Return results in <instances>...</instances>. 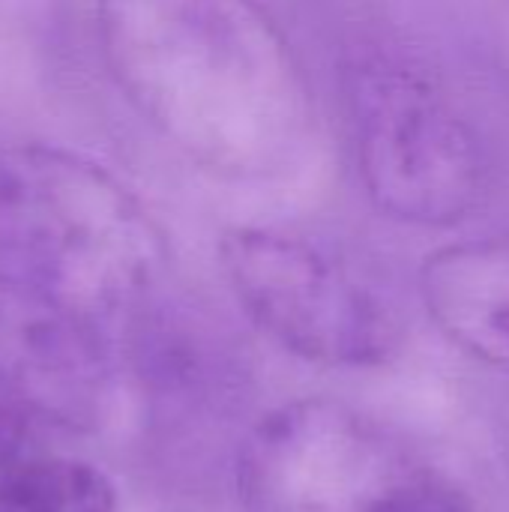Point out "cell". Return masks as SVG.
<instances>
[{
	"mask_svg": "<svg viewBox=\"0 0 509 512\" xmlns=\"http://www.w3.org/2000/svg\"><path fill=\"white\" fill-rule=\"evenodd\" d=\"M0 252L45 300L114 303L156 273L162 234L102 165L54 144L0 150Z\"/></svg>",
	"mask_w": 509,
	"mask_h": 512,
	"instance_id": "obj_2",
	"label": "cell"
},
{
	"mask_svg": "<svg viewBox=\"0 0 509 512\" xmlns=\"http://www.w3.org/2000/svg\"><path fill=\"white\" fill-rule=\"evenodd\" d=\"M501 450H504V459H507V471H509V408L501 417Z\"/></svg>",
	"mask_w": 509,
	"mask_h": 512,
	"instance_id": "obj_9",
	"label": "cell"
},
{
	"mask_svg": "<svg viewBox=\"0 0 509 512\" xmlns=\"http://www.w3.org/2000/svg\"><path fill=\"white\" fill-rule=\"evenodd\" d=\"M0 512H117V492L87 462L30 459L0 474Z\"/></svg>",
	"mask_w": 509,
	"mask_h": 512,
	"instance_id": "obj_7",
	"label": "cell"
},
{
	"mask_svg": "<svg viewBox=\"0 0 509 512\" xmlns=\"http://www.w3.org/2000/svg\"><path fill=\"white\" fill-rule=\"evenodd\" d=\"M24 426H27V417H24L21 393L15 390L9 375L0 369V471L9 468V459L18 453Z\"/></svg>",
	"mask_w": 509,
	"mask_h": 512,
	"instance_id": "obj_8",
	"label": "cell"
},
{
	"mask_svg": "<svg viewBox=\"0 0 509 512\" xmlns=\"http://www.w3.org/2000/svg\"><path fill=\"white\" fill-rule=\"evenodd\" d=\"M240 495L246 512H474L414 447L333 399L264 417L240 459Z\"/></svg>",
	"mask_w": 509,
	"mask_h": 512,
	"instance_id": "obj_3",
	"label": "cell"
},
{
	"mask_svg": "<svg viewBox=\"0 0 509 512\" xmlns=\"http://www.w3.org/2000/svg\"><path fill=\"white\" fill-rule=\"evenodd\" d=\"M222 270L246 315L285 351L327 366H378L399 345L384 291L336 246L282 228H231Z\"/></svg>",
	"mask_w": 509,
	"mask_h": 512,
	"instance_id": "obj_4",
	"label": "cell"
},
{
	"mask_svg": "<svg viewBox=\"0 0 509 512\" xmlns=\"http://www.w3.org/2000/svg\"><path fill=\"white\" fill-rule=\"evenodd\" d=\"M438 330L474 360L509 372V240L453 243L420 267Z\"/></svg>",
	"mask_w": 509,
	"mask_h": 512,
	"instance_id": "obj_6",
	"label": "cell"
},
{
	"mask_svg": "<svg viewBox=\"0 0 509 512\" xmlns=\"http://www.w3.org/2000/svg\"><path fill=\"white\" fill-rule=\"evenodd\" d=\"M357 168L369 198L393 219L453 225L486 183L474 129L414 63L375 54L348 78Z\"/></svg>",
	"mask_w": 509,
	"mask_h": 512,
	"instance_id": "obj_5",
	"label": "cell"
},
{
	"mask_svg": "<svg viewBox=\"0 0 509 512\" xmlns=\"http://www.w3.org/2000/svg\"><path fill=\"white\" fill-rule=\"evenodd\" d=\"M96 42L129 108L192 165L258 183L300 159L309 87L258 0H96Z\"/></svg>",
	"mask_w": 509,
	"mask_h": 512,
	"instance_id": "obj_1",
	"label": "cell"
}]
</instances>
